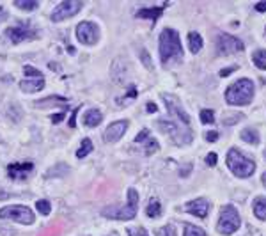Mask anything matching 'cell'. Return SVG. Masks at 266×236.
<instances>
[{
	"label": "cell",
	"mask_w": 266,
	"mask_h": 236,
	"mask_svg": "<svg viewBox=\"0 0 266 236\" xmlns=\"http://www.w3.org/2000/svg\"><path fill=\"white\" fill-rule=\"evenodd\" d=\"M183 57L179 34L174 29H163L160 34V61L167 66L169 63H177Z\"/></svg>",
	"instance_id": "obj_1"
},
{
	"label": "cell",
	"mask_w": 266,
	"mask_h": 236,
	"mask_svg": "<svg viewBox=\"0 0 266 236\" xmlns=\"http://www.w3.org/2000/svg\"><path fill=\"white\" fill-rule=\"evenodd\" d=\"M252 98H254V82L250 78L236 80L226 91V102L234 107L249 105L252 102Z\"/></svg>",
	"instance_id": "obj_2"
},
{
	"label": "cell",
	"mask_w": 266,
	"mask_h": 236,
	"mask_svg": "<svg viewBox=\"0 0 266 236\" xmlns=\"http://www.w3.org/2000/svg\"><path fill=\"white\" fill-rule=\"evenodd\" d=\"M227 167L231 169V172L234 174L236 178H249L252 176L254 171H256V162L250 160L249 156H245L241 151L238 149H229L227 153Z\"/></svg>",
	"instance_id": "obj_3"
},
{
	"label": "cell",
	"mask_w": 266,
	"mask_h": 236,
	"mask_svg": "<svg viewBox=\"0 0 266 236\" xmlns=\"http://www.w3.org/2000/svg\"><path fill=\"white\" fill-rule=\"evenodd\" d=\"M138 211V193L135 188L128 190V201L122 208H105L103 215L107 219H117V220H132L135 219Z\"/></svg>",
	"instance_id": "obj_4"
},
{
	"label": "cell",
	"mask_w": 266,
	"mask_h": 236,
	"mask_svg": "<svg viewBox=\"0 0 266 236\" xmlns=\"http://www.w3.org/2000/svg\"><path fill=\"white\" fill-rule=\"evenodd\" d=\"M241 226V217L238 210L231 204H226L220 210V219H218L217 229L220 234H233L240 229Z\"/></svg>",
	"instance_id": "obj_5"
},
{
	"label": "cell",
	"mask_w": 266,
	"mask_h": 236,
	"mask_svg": "<svg viewBox=\"0 0 266 236\" xmlns=\"http://www.w3.org/2000/svg\"><path fill=\"white\" fill-rule=\"evenodd\" d=\"M158 126H160L163 133L171 135V137L174 139L176 144L183 146V144H190L192 142L190 128H185V126H179V125H176V123H172V121H165V119H161V121L158 123Z\"/></svg>",
	"instance_id": "obj_6"
},
{
	"label": "cell",
	"mask_w": 266,
	"mask_h": 236,
	"mask_svg": "<svg viewBox=\"0 0 266 236\" xmlns=\"http://www.w3.org/2000/svg\"><path fill=\"white\" fill-rule=\"evenodd\" d=\"M0 219H9L14 220V222H20V224H34V213L30 208L27 206H4L0 210Z\"/></svg>",
	"instance_id": "obj_7"
},
{
	"label": "cell",
	"mask_w": 266,
	"mask_h": 236,
	"mask_svg": "<svg viewBox=\"0 0 266 236\" xmlns=\"http://www.w3.org/2000/svg\"><path fill=\"white\" fill-rule=\"evenodd\" d=\"M82 9V2L80 0H64L59 6L53 9L52 13V22H64L68 18L75 16L78 11Z\"/></svg>",
	"instance_id": "obj_8"
},
{
	"label": "cell",
	"mask_w": 266,
	"mask_h": 236,
	"mask_svg": "<svg viewBox=\"0 0 266 236\" xmlns=\"http://www.w3.org/2000/svg\"><path fill=\"white\" fill-rule=\"evenodd\" d=\"M76 37L84 45H94L99 37V29L92 22H82L76 27Z\"/></svg>",
	"instance_id": "obj_9"
},
{
	"label": "cell",
	"mask_w": 266,
	"mask_h": 236,
	"mask_svg": "<svg viewBox=\"0 0 266 236\" xmlns=\"http://www.w3.org/2000/svg\"><path fill=\"white\" fill-rule=\"evenodd\" d=\"M217 46H218V53H222V55H231V53H238L245 50V45L238 37L229 36V34H220Z\"/></svg>",
	"instance_id": "obj_10"
},
{
	"label": "cell",
	"mask_w": 266,
	"mask_h": 236,
	"mask_svg": "<svg viewBox=\"0 0 266 236\" xmlns=\"http://www.w3.org/2000/svg\"><path fill=\"white\" fill-rule=\"evenodd\" d=\"M161 98H163L165 102V107H167L169 114H172L174 117H177L181 121V125L183 126H190V115L185 112V108L179 105V102L174 98V96H169V94H161Z\"/></svg>",
	"instance_id": "obj_11"
},
{
	"label": "cell",
	"mask_w": 266,
	"mask_h": 236,
	"mask_svg": "<svg viewBox=\"0 0 266 236\" xmlns=\"http://www.w3.org/2000/svg\"><path fill=\"white\" fill-rule=\"evenodd\" d=\"M6 34L13 43H22V41H25V40H32V37H36L34 29L30 25H25V23L16 25V27H9V29L6 30Z\"/></svg>",
	"instance_id": "obj_12"
},
{
	"label": "cell",
	"mask_w": 266,
	"mask_h": 236,
	"mask_svg": "<svg viewBox=\"0 0 266 236\" xmlns=\"http://www.w3.org/2000/svg\"><path fill=\"white\" fill-rule=\"evenodd\" d=\"M32 169L34 165L30 164V162H23V164H11L9 167H7V174H9V178H13V180H27V178L32 174Z\"/></svg>",
	"instance_id": "obj_13"
},
{
	"label": "cell",
	"mask_w": 266,
	"mask_h": 236,
	"mask_svg": "<svg viewBox=\"0 0 266 236\" xmlns=\"http://www.w3.org/2000/svg\"><path fill=\"white\" fill-rule=\"evenodd\" d=\"M135 144L138 146H144V153L146 154H153L158 151V142L155 141V139H151V133H149L148 128H144L140 131V133L137 135V139H135Z\"/></svg>",
	"instance_id": "obj_14"
},
{
	"label": "cell",
	"mask_w": 266,
	"mask_h": 236,
	"mask_svg": "<svg viewBox=\"0 0 266 236\" xmlns=\"http://www.w3.org/2000/svg\"><path fill=\"white\" fill-rule=\"evenodd\" d=\"M185 211L199 217V219H204L208 215V211H210V203L206 199H194L188 204H185Z\"/></svg>",
	"instance_id": "obj_15"
},
{
	"label": "cell",
	"mask_w": 266,
	"mask_h": 236,
	"mask_svg": "<svg viewBox=\"0 0 266 236\" xmlns=\"http://www.w3.org/2000/svg\"><path fill=\"white\" fill-rule=\"evenodd\" d=\"M126 128H128V123L126 121H115L107 128L105 131V141L107 142H117L122 135L126 133Z\"/></svg>",
	"instance_id": "obj_16"
},
{
	"label": "cell",
	"mask_w": 266,
	"mask_h": 236,
	"mask_svg": "<svg viewBox=\"0 0 266 236\" xmlns=\"http://www.w3.org/2000/svg\"><path fill=\"white\" fill-rule=\"evenodd\" d=\"M20 87L23 92H37L45 87V78L43 76H32V78L29 80H23Z\"/></svg>",
	"instance_id": "obj_17"
},
{
	"label": "cell",
	"mask_w": 266,
	"mask_h": 236,
	"mask_svg": "<svg viewBox=\"0 0 266 236\" xmlns=\"http://www.w3.org/2000/svg\"><path fill=\"white\" fill-rule=\"evenodd\" d=\"M101 121H103V114L99 110H96V108H91V110L84 114V125L86 126L94 128V126H98Z\"/></svg>",
	"instance_id": "obj_18"
},
{
	"label": "cell",
	"mask_w": 266,
	"mask_h": 236,
	"mask_svg": "<svg viewBox=\"0 0 266 236\" xmlns=\"http://www.w3.org/2000/svg\"><path fill=\"white\" fill-rule=\"evenodd\" d=\"M167 7V4L161 7H149V9H140L137 13L138 18H151V20H158L160 18V14L163 13V9Z\"/></svg>",
	"instance_id": "obj_19"
},
{
	"label": "cell",
	"mask_w": 266,
	"mask_h": 236,
	"mask_svg": "<svg viewBox=\"0 0 266 236\" xmlns=\"http://www.w3.org/2000/svg\"><path fill=\"white\" fill-rule=\"evenodd\" d=\"M254 215L259 220H266V199L264 197H257L254 201Z\"/></svg>",
	"instance_id": "obj_20"
},
{
	"label": "cell",
	"mask_w": 266,
	"mask_h": 236,
	"mask_svg": "<svg viewBox=\"0 0 266 236\" xmlns=\"http://www.w3.org/2000/svg\"><path fill=\"white\" fill-rule=\"evenodd\" d=\"M188 45H190L192 53H199L202 48V37L199 36V32H190L188 34Z\"/></svg>",
	"instance_id": "obj_21"
},
{
	"label": "cell",
	"mask_w": 266,
	"mask_h": 236,
	"mask_svg": "<svg viewBox=\"0 0 266 236\" xmlns=\"http://www.w3.org/2000/svg\"><path fill=\"white\" fill-rule=\"evenodd\" d=\"M241 141L247 144H259V133L254 128H245L241 131Z\"/></svg>",
	"instance_id": "obj_22"
},
{
	"label": "cell",
	"mask_w": 266,
	"mask_h": 236,
	"mask_svg": "<svg viewBox=\"0 0 266 236\" xmlns=\"http://www.w3.org/2000/svg\"><path fill=\"white\" fill-rule=\"evenodd\" d=\"M146 213H148L149 219H158V217L161 215V204L158 203L156 199H151L148 204V210H146Z\"/></svg>",
	"instance_id": "obj_23"
},
{
	"label": "cell",
	"mask_w": 266,
	"mask_h": 236,
	"mask_svg": "<svg viewBox=\"0 0 266 236\" xmlns=\"http://www.w3.org/2000/svg\"><path fill=\"white\" fill-rule=\"evenodd\" d=\"M252 61L259 69H266V50H257V52H254Z\"/></svg>",
	"instance_id": "obj_24"
},
{
	"label": "cell",
	"mask_w": 266,
	"mask_h": 236,
	"mask_svg": "<svg viewBox=\"0 0 266 236\" xmlns=\"http://www.w3.org/2000/svg\"><path fill=\"white\" fill-rule=\"evenodd\" d=\"M57 103L66 105V100L63 96H52V98H46L43 102H36V107H50V105H57Z\"/></svg>",
	"instance_id": "obj_25"
},
{
	"label": "cell",
	"mask_w": 266,
	"mask_h": 236,
	"mask_svg": "<svg viewBox=\"0 0 266 236\" xmlns=\"http://www.w3.org/2000/svg\"><path fill=\"white\" fill-rule=\"evenodd\" d=\"M92 151V142L91 139H84L82 141V146H80V149L76 151V156L78 158H86L89 153Z\"/></svg>",
	"instance_id": "obj_26"
},
{
	"label": "cell",
	"mask_w": 266,
	"mask_h": 236,
	"mask_svg": "<svg viewBox=\"0 0 266 236\" xmlns=\"http://www.w3.org/2000/svg\"><path fill=\"white\" fill-rule=\"evenodd\" d=\"M183 236H208L206 233H204L200 227L197 226H192V224H185V233Z\"/></svg>",
	"instance_id": "obj_27"
},
{
	"label": "cell",
	"mask_w": 266,
	"mask_h": 236,
	"mask_svg": "<svg viewBox=\"0 0 266 236\" xmlns=\"http://www.w3.org/2000/svg\"><path fill=\"white\" fill-rule=\"evenodd\" d=\"M14 6L20 7V9H25V11H32V9H36L37 7V2L36 0H16Z\"/></svg>",
	"instance_id": "obj_28"
},
{
	"label": "cell",
	"mask_w": 266,
	"mask_h": 236,
	"mask_svg": "<svg viewBox=\"0 0 266 236\" xmlns=\"http://www.w3.org/2000/svg\"><path fill=\"white\" fill-rule=\"evenodd\" d=\"M200 121H202L204 125H211V123L215 121V112L210 110V108H204V110H200Z\"/></svg>",
	"instance_id": "obj_29"
},
{
	"label": "cell",
	"mask_w": 266,
	"mask_h": 236,
	"mask_svg": "<svg viewBox=\"0 0 266 236\" xmlns=\"http://www.w3.org/2000/svg\"><path fill=\"white\" fill-rule=\"evenodd\" d=\"M36 208H37V211H39L41 215H48L50 210H52V208H50V203H48L46 199L37 201V203H36Z\"/></svg>",
	"instance_id": "obj_30"
},
{
	"label": "cell",
	"mask_w": 266,
	"mask_h": 236,
	"mask_svg": "<svg viewBox=\"0 0 266 236\" xmlns=\"http://www.w3.org/2000/svg\"><path fill=\"white\" fill-rule=\"evenodd\" d=\"M156 236H176V227L174 226H163L156 231Z\"/></svg>",
	"instance_id": "obj_31"
},
{
	"label": "cell",
	"mask_w": 266,
	"mask_h": 236,
	"mask_svg": "<svg viewBox=\"0 0 266 236\" xmlns=\"http://www.w3.org/2000/svg\"><path fill=\"white\" fill-rule=\"evenodd\" d=\"M128 236H149L144 227H128Z\"/></svg>",
	"instance_id": "obj_32"
},
{
	"label": "cell",
	"mask_w": 266,
	"mask_h": 236,
	"mask_svg": "<svg viewBox=\"0 0 266 236\" xmlns=\"http://www.w3.org/2000/svg\"><path fill=\"white\" fill-rule=\"evenodd\" d=\"M23 73H25L27 76H43L41 71H37V69L32 68V66H25V68H23Z\"/></svg>",
	"instance_id": "obj_33"
},
{
	"label": "cell",
	"mask_w": 266,
	"mask_h": 236,
	"mask_svg": "<svg viewBox=\"0 0 266 236\" xmlns=\"http://www.w3.org/2000/svg\"><path fill=\"white\" fill-rule=\"evenodd\" d=\"M217 162H218V158H217V154H215V153H210L206 156V164L210 165V167H215V165H217Z\"/></svg>",
	"instance_id": "obj_34"
},
{
	"label": "cell",
	"mask_w": 266,
	"mask_h": 236,
	"mask_svg": "<svg viewBox=\"0 0 266 236\" xmlns=\"http://www.w3.org/2000/svg\"><path fill=\"white\" fill-rule=\"evenodd\" d=\"M218 139V131H208L206 133V141L208 142H215Z\"/></svg>",
	"instance_id": "obj_35"
},
{
	"label": "cell",
	"mask_w": 266,
	"mask_h": 236,
	"mask_svg": "<svg viewBox=\"0 0 266 236\" xmlns=\"http://www.w3.org/2000/svg\"><path fill=\"white\" fill-rule=\"evenodd\" d=\"M69 128H76V110L71 114V117H69Z\"/></svg>",
	"instance_id": "obj_36"
},
{
	"label": "cell",
	"mask_w": 266,
	"mask_h": 236,
	"mask_svg": "<svg viewBox=\"0 0 266 236\" xmlns=\"http://www.w3.org/2000/svg\"><path fill=\"white\" fill-rule=\"evenodd\" d=\"M234 69H236V68H234V66H231V68H226V69H222V71H220V76H229L231 73L234 71Z\"/></svg>",
	"instance_id": "obj_37"
},
{
	"label": "cell",
	"mask_w": 266,
	"mask_h": 236,
	"mask_svg": "<svg viewBox=\"0 0 266 236\" xmlns=\"http://www.w3.org/2000/svg\"><path fill=\"white\" fill-rule=\"evenodd\" d=\"M140 55H142V59H144L146 66H148V68H151V61H149V55H148V52H142Z\"/></svg>",
	"instance_id": "obj_38"
},
{
	"label": "cell",
	"mask_w": 266,
	"mask_h": 236,
	"mask_svg": "<svg viewBox=\"0 0 266 236\" xmlns=\"http://www.w3.org/2000/svg\"><path fill=\"white\" fill-rule=\"evenodd\" d=\"M256 11H259V13H264V11H266V2L256 4Z\"/></svg>",
	"instance_id": "obj_39"
},
{
	"label": "cell",
	"mask_w": 266,
	"mask_h": 236,
	"mask_svg": "<svg viewBox=\"0 0 266 236\" xmlns=\"http://www.w3.org/2000/svg\"><path fill=\"white\" fill-rule=\"evenodd\" d=\"M63 119H64V114H55V115L52 117V121H53V123H60Z\"/></svg>",
	"instance_id": "obj_40"
},
{
	"label": "cell",
	"mask_w": 266,
	"mask_h": 236,
	"mask_svg": "<svg viewBox=\"0 0 266 236\" xmlns=\"http://www.w3.org/2000/svg\"><path fill=\"white\" fill-rule=\"evenodd\" d=\"M148 112H156V105H155V103H149V105H148Z\"/></svg>",
	"instance_id": "obj_41"
},
{
	"label": "cell",
	"mask_w": 266,
	"mask_h": 236,
	"mask_svg": "<svg viewBox=\"0 0 266 236\" xmlns=\"http://www.w3.org/2000/svg\"><path fill=\"white\" fill-rule=\"evenodd\" d=\"M261 181H263V185H264V188H266V172L261 176Z\"/></svg>",
	"instance_id": "obj_42"
}]
</instances>
